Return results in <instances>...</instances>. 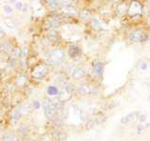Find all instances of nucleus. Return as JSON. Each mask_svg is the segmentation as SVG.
Segmentation results:
<instances>
[{
    "label": "nucleus",
    "mask_w": 150,
    "mask_h": 141,
    "mask_svg": "<svg viewBox=\"0 0 150 141\" xmlns=\"http://www.w3.org/2000/svg\"><path fill=\"white\" fill-rule=\"evenodd\" d=\"M139 115V111H135V112H131V113H129V114H127V116H125L122 119H121V122L123 123V124H126V123H127V122H130V121H132L133 119L138 116Z\"/></svg>",
    "instance_id": "7"
},
{
    "label": "nucleus",
    "mask_w": 150,
    "mask_h": 141,
    "mask_svg": "<svg viewBox=\"0 0 150 141\" xmlns=\"http://www.w3.org/2000/svg\"><path fill=\"white\" fill-rule=\"evenodd\" d=\"M46 71L47 70H46L45 65H38L32 72V75L35 78H42L45 75Z\"/></svg>",
    "instance_id": "4"
},
{
    "label": "nucleus",
    "mask_w": 150,
    "mask_h": 141,
    "mask_svg": "<svg viewBox=\"0 0 150 141\" xmlns=\"http://www.w3.org/2000/svg\"><path fill=\"white\" fill-rule=\"evenodd\" d=\"M93 70H95V72L97 75H102L103 72H104V64L100 61L96 62V64L93 65Z\"/></svg>",
    "instance_id": "10"
},
{
    "label": "nucleus",
    "mask_w": 150,
    "mask_h": 141,
    "mask_svg": "<svg viewBox=\"0 0 150 141\" xmlns=\"http://www.w3.org/2000/svg\"><path fill=\"white\" fill-rule=\"evenodd\" d=\"M28 129L27 127H25V126H23V128L21 127L20 129L18 130V134L19 135H25L28 133Z\"/></svg>",
    "instance_id": "23"
},
{
    "label": "nucleus",
    "mask_w": 150,
    "mask_h": 141,
    "mask_svg": "<svg viewBox=\"0 0 150 141\" xmlns=\"http://www.w3.org/2000/svg\"><path fill=\"white\" fill-rule=\"evenodd\" d=\"M20 117H21L20 112H19V111H16V112L13 114V117H12V119H13L14 121H17V119H20Z\"/></svg>",
    "instance_id": "25"
},
{
    "label": "nucleus",
    "mask_w": 150,
    "mask_h": 141,
    "mask_svg": "<svg viewBox=\"0 0 150 141\" xmlns=\"http://www.w3.org/2000/svg\"><path fill=\"white\" fill-rule=\"evenodd\" d=\"M68 55H69L71 58L79 57V55H81V49L76 45H71L69 50H68Z\"/></svg>",
    "instance_id": "6"
},
{
    "label": "nucleus",
    "mask_w": 150,
    "mask_h": 141,
    "mask_svg": "<svg viewBox=\"0 0 150 141\" xmlns=\"http://www.w3.org/2000/svg\"><path fill=\"white\" fill-rule=\"evenodd\" d=\"M57 37H58L57 32H56L55 30H51V31H49V33H48V39H49L51 41H54L57 40Z\"/></svg>",
    "instance_id": "20"
},
{
    "label": "nucleus",
    "mask_w": 150,
    "mask_h": 141,
    "mask_svg": "<svg viewBox=\"0 0 150 141\" xmlns=\"http://www.w3.org/2000/svg\"><path fill=\"white\" fill-rule=\"evenodd\" d=\"M64 57H65V53L62 49H55L50 53V58L54 62L62 61L64 58Z\"/></svg>",
    "instance_id": "3"
},
{
    "label": "nucleus",
    "mask_w": 150,
    "mask_h": 141,
    "mask_svg": "<svg viewBox=\"0 0 150 141\" xmlns=\"http://www.w3.org/2000/svg\"><path fill=\"white\" fill-rule=\"evenodd\" d=\"M79 17L83 20H88L91 18V12L88 10H82L79 12Z\"/></svg>",
    "instance_id": "14"
},
{
    "label": "nucleus",
    "mask_w": 150,
    "mask_h": 141,
    "mask_svg": "<svg viewBox=\"0 0 150 141\" xmlns=\"http://www.w3.org/2000/svg\"><path fill=\"white\" fill-rule=\"evenodd\" d=\"M59 25H61L59 20L58 18H54V17L49 18L47 21H46V25H47L48 27H51V28H57L59 27Z\"/></svg>",
    "instance_id": "9"
},
{
    "label": "nucleus",
    "mask_w": 150,
    "mask_h": 141,
    "mask_svg": "<svg viewBox=\"0 0 150 141\" xmlns=\"http://www.w3.org/2000/svg\"><path fill=\"white\" fill-rule=\"evenodd\" d=\"M4 11H5L6 13H11L13 10H12L11 7H10L8 5H6V6H4Z\"/></svg>",
    "instance_id": "24"
},
{
    "label": "nucleus",
    "mask_w": 150,
    "mask_h": 141,
    "mask_svg": "<svg viewBox=\"0 0 150 141\" xmlns=\"http://www.w3.org/2000/svg\"><path fill=\"white\" fill-rule=\"evenodd\" d=\"M140 69L142 70V71H145L147 69V64L145 61H143L142 64H141V67H140Z\"/></svg>",
    "instance_id": "26"
},
{
    "label": "nucleus",
    "mask_w": 150,
    "mask_h": 141,
    "mask_svg": "<svg viewBox=\"0 0 150 141\" xmlns=\"http://www.w3.org/2000/svg\"><path fill=\"white\" fill-rule=\"evenodd\" d=\"M21 55H22V51H21L19 48H15L13 51H12V53H11V58H12V59L18 58L19 57H21Z\"/></svg>",
    "instance_id": "17"
},
{
    "label": "nucleus",
    "mask_w": 150,
    "mask_h": 141,
    "mask_svg": "<svg viewBox=\"0 0 150 141\" xmlns=\"http://www.w3.org/2000/svg\"><path fill=\"white\" fill-rule=\"evenodd\" d=\"M48 6L52 8H57L59 7V2L56 1V0H52V1H48Z\"/></svg>",
    "instance_id": "22"
},
{
    "label": "nucleus",
    "mask_w": 150,
    "mask_h": 141,
    "mask_svg": "<svg viewBox=\"0 0 150 141\" xmlns=\"http://www.w3.org/2000/svg\"><path fill=\"white\" fill-rule=\"evenodd\" d=\"M59 93V89L57 87H54V86H49L47 88V94L50 96H54V95H57Z\"/></svg>",
    "instance_id": "16"
},
{
    "label": "nucleus",
    "mask_w": 150,
    "mask_h": 141,
    "mask_svg": "<svg viewBox=\"0 0 150 141\" xmlns=\"http://www.w3.org/2000/svg\"><path fill=\"white\" fill-rule=\"evenodd\" d=\"M140 121H144L145 119H146V117H145V115H140Z\"/></svg>",
    "instance_id": "29"
},
{
    "label": "nucleus",
    "mask_w": 150,
    "mask_h": 141,
    "mask_svg": "<svg viewBox=\"0 0 150 141\" xmlns=\"http://www.w3.org/2000/svg\"><path fill=\"white\" fill-rule=\"evenodd\" d=\"M142 129H143V125H139V126H138V131L140 132Z\"/></svg>",
    "instance_id": "30"
},
{
    "label": "nucleus",
    "mask_w": 150,
    "mask_h": 141,
    "mask_svg": "<svg viewBox=\"0 0 150 141\" xmlns=\"http://www.w3.org/2000/svg\"><path fill=\"white\" fill-rule=\"evenodd\" d=\"M4 23H5V25L8 28H11V29H15L16 28V24L11 18H6L5 20H4Z\"/></svg>",
    "instance_id": "13"
},
{
    "label": "nucleus",
    "mask_w": 150,
    "mask_h": 141,
    "mask_svg": "<svg viewBox=\"0 0 150 141\" xmlns=\"http://www.w3.org/2000/svg\"><path fill=\"white\" fill-rule=\"evenodd\" d=\"M34 107H35L36 109H39L40 108V104H39V102H37V101H34Z\"/></svg>",
    "instance_id": "28"
},
{
    "label": "nucleus",
    "mask_w": 150,
    "mask_h": 141,
    "mask_svg": "<svg viewBox=\"0 0 150 141\" xmlns=\"http://www.w3.org/2000/svg\"><path fill=\"white\" fill-rule=\"evenodd\" d=\"M144 34L141 29H135L131 33L129 36V39L132 42H139V41H144L146 40V37L144 38Z\"/></svg>",
    "instance_id": "1"
},
{
    "label": "nucleus",
    "mask_w": 150,
    "mask_h": 141,
    "mask_svg": "<svg viewBox=\"0 0 150 141\" xmlns=\"http://www.w3.org/2000/svg\"><path fill=\"white\" fill-rule=\"evenodd\" d=\"M59 102H49L48 105H46L45 108V114L46 118L50 119L52 116H54L55 112L59 108Z\"/></svg>",
    "instance_id": "2"
},
{
    "label": "nucleus",
    "mask_w": 150,
    "mask_h": 141,
    "mask_svg": "<svg viewBox=\"0 0 150 141\" xmlns=\"http://www.w3.org/2000/svg\"><path fill=\"white\" fill-rule=\"evenodd\" d=\"M62 3H64L63 6H64V11L67 13H76V8L72 5V4H69V2L67 1H62Z\"/></svg>",
    "instance_id": "11"
},
{
    "label": "nucleus",
    "mask_w": 150,
    "mask_h": 141,
    "mask_svg": "<svg viewBox=\"0 0 150 141\" xmlns=\"http://www.w3.org/2000/svg\"><path fill=\"white\" fill-rule=\"evenodd\" d=\"M91 25H92V27L96 29V30H101V29H102V25H101L100 22L97 19H92L91 20Z\"/></svg>",
    "instance_id": "15"
},
{
    "label": "nucleus",
    "mask_w": 150,
    "mask_h": 141,
    "mask_svg": "<svg viewBox=\"0 0 150 141\" xmlns=\"http://www.w3.org/2000/svg\"><path fill=\"white\" fill-rule=\"evenodd\" d=\"M68 71H69L70 75L75 79H79L84 75V71L79 67H71Z\"/></svg>",
    "instance_id": "5"
},
{
    "label": "nucleus",
    "mask_w": 150,
    "mask_h": 141,
    "mask_svg": "<svg viewBox=\"0 0 150 141\" xmlns=\"http://www.w3.org/2000/svg\"><path fill=\"white\" fill-rule=\"evenodd\" d=\"M79 92L81 95H88L92 92V88L89 86H81L79 89Z\"/></svg>",
    "instance_id": "12"
},
{
    "label": "nucleus",
    "mask_w": 150,
    "mask_h": 141,
    "mask_svg": "<svg viewBox=\"0 0 150 141\" xmlns=\"http://www.w3.org/2000/svg\"><path fill=\"white\" fill-rule=\"evenodd\" d=\"M3 141H16V137L12 135H4Z\"/></svg>",
    "instance_id": "21"
},
{
    "label": "nucleus",
    "mask_w": 150,
    "mask_h": 141,
    "mask_svg": "<svg viewBox=\"0 0 150 141\" xmlns=\"http://www.w3.org/2000/svg\"><path fill=\"white\" fill-rule=\"evenodd\" d=\"M15 6H16V8H17V10L21 11V10H22V8H23V4L21 3V2H17Z\"/></svg>",
    "instance_id": "27"
},
{
    "label": "nucleus",
    "mask_w": 150,
    "mask_h": 141,
    "mask_svg": "<svg viewBox=\"0 0 150 141\" xmlns=\"http://www.w3.org/2000/svg\"><path fill=\"white\" fill-rule=\"evenodd\" d=\"M142 10H143V7L138 2H132V4L130 5V8H129V11L132 14L140 13V12L142 11Z\"/></svg>",
    "instance_id": "8"
},
{
    "label": "nucleus",
    "mask_w": 150,
    "mask_h": 141,
    "mask_svg": "<svg viewBox=\"0 0 150 141\" xmlns=\"http://www.w3.org/2000/svg\"><path fill=\"white\" fill-rule=\"evenodd\" d=\"M1 49H2V51H4V52L8 53L11 51V45L8 43V42H3L1 44Z\"/></svg>",
    "instance_id": "18"
},
{
    "label": "nucleus",
    "mask_w": 150,
    "mask_h": 141,
    "mask_svg": "<svg viewBox=\"0 0 150 141\" xmlns=\"http://www.w3.org/2000/svg\"><path fill=\"white\" fill-rule=\"evenodd\" d=\"M1 36L2 37L4 36V30H3V28H1Z\"/></svg>",
    "instance_id": "31"
},
{
    "label": "nucleus",
    "mask_w": 150,
    "mask_h": 141,
    "mask_svg": "<svg viewBox=\"0 0 150 141\" xmlns=\"http://www.w3.org/2000/svg\"><path fill=\"white\" fill-rule=\"evenodd\" d=\"M25 81H27V78H25V75H22V76H20V77H18V79L16 80V86H18V87H22L23 85L25 83Z\"/></svg>",
    "instance_id": "19"
}]
</instances>
